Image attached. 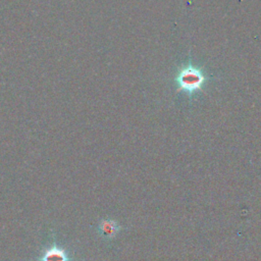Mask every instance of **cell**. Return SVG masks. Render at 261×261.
Masks as SVG:
<instances>
[{
	"label": "cell",
	"mask_w": 261,
	"mask_h": 261,
	"mask_svg": "<svg viewBox=\"0 0 261 261\" xmlns=\"http://www.w3.org/2000/svg\"><path fill=\"white\" fill-rule=\"evenodd\" d=\"M206 81L205 73L193 64L183 67L177 77L179 89L189 94L195 93L202 89Z\"/></svg>",
	"instance_id": "obj_1"
},
{
	"label": "cell",
	"mask_w": 261,
	"mask_h": 261,
	"mask_svg": "<svg viewBox=\"0 0 261 261\" xmlns=\"http://www.w3.org/2000/svg\"><path fill=\"white\" fill-rule=\"evenodd\" d=\"M41 261H68V257L63 249L53 246L45 251Z\"/></svg>",
	"instance_id": "obj_2"
},
{
	"label": "cell",
	"mask_w": 261,
	"mask_h": 261,
	"mask_svg": "<svg viewBox=\"0 0 261 261\" xmlns=\"http://www.w3.org/2000/svg\"><path fill=\"white\" fill-rule=\"evenodd\" d=\"M120 227L118 223L115 221V220H110V219H107V220H103L100 225H99V231L100 233L108 238V239H111L114 238L120 231Z\"/></svg>",
	"instance_id": "obj_3"
}]
</instances>
